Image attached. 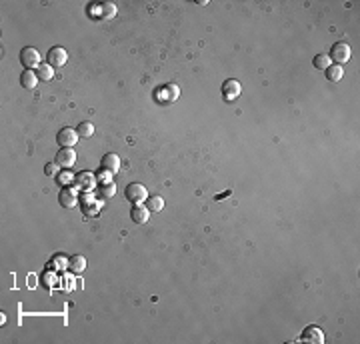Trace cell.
I'll return each instance as SVG.
<instances>
[{
    "mask_svg": "<svg viewBox=\"0 0 360 344\" xmlns=\"http://www.w3.org/2000/svg\"><path fill=\"white\" fill-rule=\"evenodd\" d=\"M74 186H76V188H80L82 192H94V190H96V186H98V178H96L94 172L82 170V172H78V174H76V178H74Z\"/></svg>",
    "mask_w": 360,
    "mask_h": 344,
    "instance_id": "6da1fadb",
    "label": "cell"
},
{
    "mask_svg": "<svg viewBox=\"0 0 360 344\" xmlns=\"http://www.w3.org/2000/svg\"><path fill=\"white\" fill-rule=\"evenodd\" d=\"M328 58L334 60V64H340V66H342L344 62L350 60V46H348L346 42H336V44H332Z\"/></svg>",
    "mask_w": 360,
    "mask_h": 344,
    "instance_id": "7a4b0ae2",
    "label": "cell"
},
{
    "mask_svg": "<svg viewBox=\"0 0 360 344\" xmlns=\"http://www.w3.org/2000/svg\"><path fill=\"white\" fill-rule=\"evenodd\" d=\"M20 62L24 64L26 70H32V68H38L42 62H40V52L32 46H26L20 50Z\"/></svg>",
    "mask_w": 360,
    "mask_h": 344,
    "instance_id": "3957f363",
    "label": "cell"
},
{
    "mask_svg": "<svg viewBox=\"0 0 360 344\" xmlns=\"http://www.w3.org/2000/svg\"><path fill=\"white\" fill-rule=\"evenodd\" d=\"M124 194H126V198L130 200L132 204H142V202H146V198H148V190H146L142 184H138V182L128 184Z\"/></svg>",
    "mask_w": 360,
    "mask_h": 344,
    "instance_id": "277c9868",
    "label": "cell"
},
{
    "mask_svg": "<svg viewBox=\"0 0 360 344\" xmlns=\"http://www.w3.org/2000/svg\"><path fill=\"white\" fill-rule=\"evenodd\" d=\"M80 208H82L84 216H96L102 210V202H98L94 198L92 192H86V194H82V198H80Z\"/></svg>",
    "mask_w": 360,
    "mask_h": 344,
    "instance_id": "5b68a950",
    "label": "cell"
},
{
    "mask_svg": "<svg viewBox=\"0 0 360 344\" xmlns=\"http://www.w3.org/2000/svg\"><path fill=\"white\" fill-rule=\"evenodd\" d=\"M78 132H76V128H68V126H64V128H60L58 130V134H56V142L62 146V148H74V144L78 142Z\"/></svg>",
    "mask_w": 360,
    "mask_h": 344,
    "instance_id": "8992f818",
    "label": "cell"
},
{
    "mask_svg": "<svg viewBox=\"0 0 360 344\" xmlns=\"http://www.w3.org/2000/svg\"><path fill=\"white\" fill-rule=\"evenodd\" d=\"M240 92H242V86H240V82H238V80L228 78V80H224V82H222V98H224V102H232V100H236V98L240 96Z\"/></svg>",
    "mask_w": 360,
    "mask_h": 344,
    "instance_id": "52a82bcc",
    "label": "cell"
},
{
    "mask_svg": "<svg viewBox=\"0 0 360 344\" xmlns=\"http://www.w3.org/2000/svg\"><path fill=\"white\" fill-rule=\"evenodd\" d=\"M58 202H60L62 208H74L76 204H78V194H76L74 188L64 186L60 190V194H58Z\"/></svg>",
    "mask_w": 360,
    "mask_h": 344,
    "instance_id": "ba28073f",
    "label": "cell"
},
{
    "mask_svg": "<svg viewBox=\"0 0 360 344\" xmlns=\"http://www.w3.org/2000/svg\"><path fill=\"white\" fill-rule=\"evenodd\" d=\"M46 60H48V64H50V66L58 68V66H62V64L68 60V54H66V50H64V48H60V46H54V48H50V50H48V56H46Z\"/></svg>",
    "mask_w": 360,
    "mask_h": 344,
    "instance_id": "9c48e42d",
    "label": "cell"
},
{
    "mask_svg": "<svg viewBox=\"0 0 360 344\" xmlns=\"http://www.w3.org/2000/svg\"><path fill=\"white\" fill-rule=\"evenodd\" d=\"M54 162H56L60 168H70V166L76 162V152H74V148H60V150L56 152Z\"/></svg>",
    "mask_w": 360,
    "mask_h": 344,
    "instance_id": "30bf717a",
    "label": "cell"
},
{
    "mask_svg": "<svg viewBox=\"0 0 360 344\" xmlns=\"http://www.w3.org/2000/svg\"><path fill=\"white\" fill-rule=\"evenodd\" d=\"M300 340L302 342H312V344H322L324 342V332L318 326H308V328H304Z\"/></svg>",
    "mask_w": 360,
    "mask_h": 344,
    "instance_id": "8fae6325",
    "label": "cell"
},
{
    "mask_svg": "<svg viewBox=\"0 0 360 344\" xmlns=\"http://www.w3.org/2000/svg\"><path fill=\"white\" fill-rule=\"evenodd\" d=\"M102 170L110 172V174H116V172L120 170V156L114 154V152L106 154L104 158H102Z\"/></svg>",
    "mask_w": 360,
    "mask_h": 344,
    "instance_id": "7c38bea8",
    "label": "cell"
},
{
    "mask_svg": "<svg viewBox=\"0 0 360 344\" xmlns=\"http://www.w3.org/2000/svg\"><path fill=\"white\" fill-rule=\"evenodd\" d=\"M68 270L72 274H82L86 270V258L80 256V254H74L68 258Z\"/></svg>",
    "mask_w": 360,
    "mask_h": 344,
    "instance_id": "4fadbf2b",
    "label": "cell"
},
{
    "mask_svg": "<svg viewBox=\"0 0 360 344\" xmlns=\"http://www.w3.org/2000/svg\"><path fill=\"white\" fill-rule=\"evenodd\" d=\"M38 74L34 70H24L22 74H20V84H22V88H26V90H32V88H36V84H38Z\"/></svg>",
    "mask_w": 360,
    "mask_h": 344,
    "instance_id": "5bb4252c",
    "label": "cell"
},
{
    "mask_svg": "<svg viewBox=\"0 0 360 344\" xmlns=\"http://www.w3.org/2000/svg\"><path fill=\"white\" fill-rule=\"evenodd\" d=\"M130 216H132V220H134L136 224H146L148 220H150V210L146 206H142V204H136L130 210Z\"/></svg>",
    "mask_w": 360,
    "mask_h": 344,
    "instance_id": "9a60e30c",
    "label": "cell"
},
{
    "mask_svg": "<svg viewBox=\"0 0 360 344\" xmlns=\"http://www.w3.org/2000/svg\"><path fill=\"white\" fill-rule=\"evenodd\" d=\"M342 76H344V70L340 64H330L326 68V78L330 82H338V80H342Z\"/></svg>",
    "mask_w": 360,
    "mask_h": 344,
    "instance_id": "2e32d148",
    "label": "cell"
},
{
    "mask_svg": "<svg viewBox=\"0 0 360 344\" xmlns=\"http://www.w3.org/2000/svg\"><path fill=\"white\" fill-rule=\"evenodd\" d=\"M36 74H38L40 80H52V76H54V66H50L48 62H42L36 68Z\"/></svg>",
    "mask_w": 360,
    "mask_h": 344,
    "instance_id": "e0dca14e",
    "label": "cell"
},
{
    "mask_svg": "<svg viewBox=\"0 0 360 344\" xmlns=\"http://www.w3.org/2000/svg\"><path fill=\"white\" fill-rule=\"evenodd\" d=\"M146 208L150 210V212H160L162 208H164V198L162 196H148L146 198Z\"/></svg>",
    "mask_w": 360,
    "mask_h": 344,
    "instance_id": "ac0fdd59",
    "label": "cell"
},
{
    "mask_svg": "<svg viewBox=\"0 0 360 344\" xmlns=\"http://www.w3.org/2000/svg\"><path fill=\"white\" fill-rule=\"evenodd\" d=\"M116 12H118V8H116V4H114V2H104V4L100 6V18H104V20L114 18V16H116Z\"/></svg>",
    "mask_w": 360,
    "mask_h": 344,
    "instance_id": "d6986e66",
    "label": "cell"
},
{
    "mask_svg": "<svg viewBox=\"0 0 360 344\" xmlns=\"http://www.w3.org/2000/svg\"><path fill=\"white\" fill-rule=\"evenodd\" d=\"M76 132H78L80 138H90L94 134V124H92V122H88V120H84V122H80V124L76 126Z\"/></svg>",
    "mask_w": 360,
    "mask_h": 344,
    "instance_id": "ffe728a7",
    "label": "cell"
},
{
    "mask_svg": "<svg viewBox=\"0 0 360 344\" xmlns=\"http://www.w3.org/2000/svg\"><path fill=\"white\" fill-rule=\"evenodd\" d=\"M74 178H76V176H72V174H70L68 168L60 170L58 174H56V180H58V184H62V186H70V184H74Z\"/></svg>",
    "mask_w": 360,
    "mask_h": 344,
    "instance_id": "44dd1931",
    "label": "cell"
},
{
    "mask_svg": "<svg viewBox=\"0 0 360 344\" xmlns=\"http://www.w3.org/2000/svg\"><path fill=\"white\" fill-rule=\"evenodd\" d=\"M312 62H314V68H318V70H326L332 64V60L328 58V54H316Z\"/></svg>",
    "mask_w": 360,
    "mask_h": 344,
    "instance_id": "7402d4cb",
    "label": "cell"
},
{
    "mask_svg": "<svg viewBox=\"0 0 360 344\" xmlns=\"http://www.w3.org/2000/svg\"><path fill=\"white\" fill-rule=\"evenodd\" d=\"M50 266H56L54 270H64V268H68V258H64L62 254H56L52 258V262H50Z\"/></svg>",
    "mask_w": 360,
    "mask_h": 344,
    "instance_id": "603a6c76",
    "label": "cell"
},
{
    "mask_svg": "<svg viewBox=\"0 0 360 344\" xmlns=\"http://www.w3.org/2000/svg\"><path fill=\"white\" fill-rule=\"evenodd\" d=\"M116 192L114 184L112 182H106V184H100V196H104V198H110V196Z\"/></svg>",
    "mask_w": 360,
    "mask_h": 344,
    "instance_id": "cb8c5ba5",
    "label": "cell"
},
{
    "mask_svg": "<svg viewBox=\"0 0 360 344\" xmlns=\"http://www.w3.org/2000/svg\"><path fill=\"white\" fill-rule=\"evenodd\" d=\"M166 90H168V102H174L180 96V88L176 84H166Z\"/></svg>",
    "mask_w": 360,
    "mask_h": 344,
    "instance_id": "d4e9b609",
    "label": "cell"
},
{
    "mask_svg": "<svg viewBox=\"0 0 360 344\" xmlns=\"http://www.w3.org/2000/svg\"><path fill=\"white\" fill-rule=\"evenodd\" d=\"M60 172V166L56 164V162H48L46 166H44V174H48V176H56Z\"/></svg>",
    "mask_w": 360,
    "mask_h": 344,
    "instance_id": "484cf974",
    "label": "cell"
},
{
    "mask_svg": "<svg viewBox=\"0 0 360 344\" xmlns=\"http://www.w3.org/2000/svg\"><path fill=\"white\" fill-rule=\"evenodd\" d=\"M156 100L158 102H168V90H166V86L156 88Z\"/></svg>",
    "mask_w": 360,
    "mask_h": 344,
    "instance_id": "4316f807",
    "label": "cell"
},
{
    "mask_svg": "<svg viewBox=\"0 0 360 344\" xmlns=\"http://www.w3.org/2000/svg\"><path fill=\"white\" fill-rule=\"evenodd\" d=\"M98 172H100V170H98ZM96 178H98V182H100V184H106V182H110L112 174H110V172H106V170H102L100 174H96Z\"/></svg>",
    "mask_w": 360,
    "mask_h": 344,
    "instance_id": "83f0119b",
    "label": "cell"
}]
</instances>
